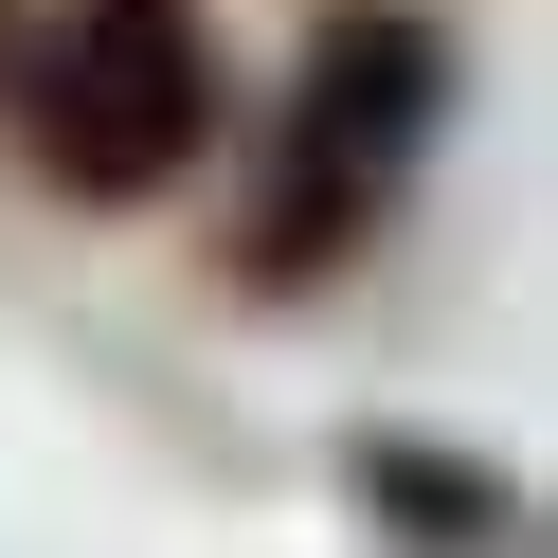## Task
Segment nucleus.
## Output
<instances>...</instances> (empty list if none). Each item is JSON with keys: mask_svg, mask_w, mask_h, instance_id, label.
<instances>
[{"mask_svg": "<svg viewBox=\"0 0 558 558\" xmlns=\"http://www.w3.org/2000/svg\"><path fill=\"white\" fill-rule=\"evenodd\" d=\"M0 109H19V162L54 198L145 217L217 162V37H198V0H54L0 73Z\"/></svg>", "mask_w": 558, "mask_h": 558, "instance_id": "nucleus-2", "label": "nucleus"}, {"mask_svg": "<svg viewBox=\"0 0 558 558\" xmlns=\"http://www.w3.org/2000/svg\"><path fill=\"white\" fill-rule=\"evenodd\" d=\"M361 505L397 522L414 558H505V541H522V486H505V469H469V450H414V433H378V450H361Z\"/></svg>", "mask_w": 558, "mask_h": 558, "instance_id": "nucleus-3", "label": "nucleus"}, {"mask_svg": "<svg viewBox=\"0 0 558 558\" xmlns=\"http://www.w3.org/2000/svg\"><path fill=\"white\" fill-rule=\"evenodd\" d=\"M433 126H450V37L414 0H342L325 37H306L289 109H270V145H253L234 270H253V289H325V270L397 217V181L433 162Z\"/></svg>", "mask_w": 558, "mask_h": 558, "instance_id": "nucleus-1", "label": "nucleus"}]
</instances>
